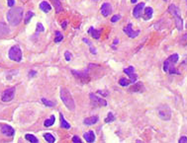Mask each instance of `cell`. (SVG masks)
<instances>
[{
    "label": "cell",
    "mask_w": 187,
    "mask_h": 143,
    "mask_svg": "<svg viewBox=\"0 0 187 143\" xmlns=\"http://www.w3.org/2000/svg\"><path fill=\"white\" fill-rule=\"evenodd\" d=\"M114 121H115V117H114V115H113V113H109L107 117L105 119V123H113Z\"/></svg>",
    "instance_id": "83f0119b"
},
{
    "label": "cell",
    "mask_w": 187,
    "mask_h": 143,
    "mask_svg": "<svg viewBox=\"0 0 187 143\" xmlns=\"http://www.w3.org/2000/svg\"><path fill=\"white\" fill-rule=\"evenodd\" d=\"M25 138H26L28 141H30V142L39 143V139H38V138H37L36 136H34L33 134H30V133H28V134L25 135Z\"/></svg>",
    "instance_id": "d4e9b609"
},
{
    "label": "cell",
    "mask_w": 187,
    "mask_h": 143,
    "mask_svg": "<svg viewBox=\"0 0 187 143\" xmlns=\"http://www.w3.org/2000/svg\"><path fill=\"white\" fill-rule=\"evenodd\" d=\"M158 117L162 121H169L171 117V110L167 105H161L158 108Z\"/></svg>",
    "instance_id": "8992f818"
},
{
    "label": "cell",
    "mask_w": 187,
    "mask_h": 143,
    "mask_svg": "<svg viewBox=\"0 0 187 143\" xmlns=\"http://www.w3.org/2000/svg\"><path fill=\"white\" fill-rule=\"evenodd\" d=\"M36 74H37V72H36V71L32 70V71H30V72H29V77H33V76H35Z\"/></svg>",
    "instance_id": "60d3db41"
},
{
    "label": "cell",
    "mask_w": 187,
    "mask_h": 143,
    "mask_svg": "<svg viewBox=\"0 0 187 143\" xmlns=\"http://www.w3.org/2000/svg\"><path fill=\"white\" fill-rule=\"evenodd\" d=\"M9 33V29L3 23H0V37H3Z\"/></svg>",
    "instance_id": "ffe728a7"
},
{
    "label": "cell",
    "mask_w": 187,
    "mask_h": 143,
    "mask_svg": "<svg viewBox=\"0 0 187 143\" xmlns=\"http://www.w3.org/2000/svg\"><path fill=\"white\" fill-rule=\"evenodd\" d=\"M145 9V3H139L137 6L134 8L133 10V15L135 16L136 18H140L141 16H142V12L143 10Z\"/></svg>",
    "instance_id": "8fae6325"
},
{
    "label": "cell",
    "mask_w": 187,
    "mask_h": 143,
    "mask_svg": "<svg viewBox=\"0 0 187 143\" xmlns=\"http://www.w3.org/2000/svg\"><path fill=\"white\" fill-rule=\"evenodd\" d=\"M88 34L91 35L92 38L95 39V40H99V39H100L101 31L100 30H95L93 27H90L89 30H88Z\"/></svg>",
    "instance_id": "9a60e30c"
},
{
    "label": "cell",
    "mask_w": 187,
    "mask_h": 143,
    "mask_svg": "<svg viewBox=\"0 0 187 143\" xmlns=\"http://www.w3.org/2000/svg\"><path fill=\"white\" fill-rule=\"evenodd\" d=\"M59 117H61V127L66 128V129H69L70 128V124H69L68 121H66V119H64L63 115L62 114H59Z\"/></svg>",
    "instance_id": "44dd1931"
},
{
    "label": "cell",
    "mask_w": 187,
    "mask_h": 143,
    "mask_svg": "<svg viewBox=\"0 0 187 143\" xmlns=\"http://www.w3.org/2000/svg\"><path fill=\"white\" fill-rule=\"evenodd\" d=\"M168 11L173 15L174 17V20H175V25H176V28L178 31L181 32L183 30V20H182L181 16H180V12L175 5L171 4L169 7H168Z\"/></svg>",
    "instance_id": "277c9868"
},
{
    "label": "cell",
    "mask_w": 187,
    "mask_h": 143,
    "mask_svg": "<svg viewBox=\"0 0 187 143\" xmlns=\"http://www.w3.org/2000/svg\"><path fill=\"white\" fill-rule=\"evenodd\" d=\"M124 72L126 73L128 76H131L132 74H134V73H135V68H134V66H129L128 68L124 69Z\"/></svg>",
    "instance_id": "4316f807"
},
{
    "label": "cell",
    "mask_w": 187,
    "mask_h": 143,
    "mask_svg": "<svg viewBox=\"0 0 187 143\" xmlns=\"http://www.w3.org/2000/svg\"><path fill=\"white\" fill-rule=\"evenodd\" d=\"M120 19H121V16H120V15H115L114 17H112V19H111V22L115 23V22H117V21L120 20Z\"/></svg>",
    "instance_id": "d590c367"
},
{
    "label": "cell",
    "mask_w": 187,
    "mask_h": 143,
    "mask_svg": "<svg viewBox=\"0 0 187 143\" xmlns=\"http://www.w3.org/2000/svg\"><path fill=\"white\" fill-rule=\"evenodd\" d=\"M185 1H186V4H187V0H185Z\"/></svg>",
    "instance_id": "f6af8a7d"
},
{
    "label": "cell",
    "mask_w": 187,
    "mask_h": 143,
    "mask_svg": "<svg viewBox=\"0 0 187 143\" xmlns=\"http://www.w3.org/2000/svg\"><path fill=\"white\" fill-rule=\"evenodd\" d=\"M72 141L75 142V143H80V142H81V140H80V138L78 136H73L72 137Z\"/></svg>",
    "instance_id": "74e56055"
},
{
    "label": "cell",
    "mask_w": 187,
    "mask_h": 143,
    "mask_svg": "<svg viewBox=\"0 0 187 143\" xmlns=\"http://www.w3.org/2000/svg\"><path fill=\"white\" fill-rule=\"evenodd\" d=\"M83 137H84V139L89 143L94 142L95 141V138H96L95 133H94V131H92V130H89V131H87V132H85L84 135H83Z\"/></svg>",
    "instance_id": "5bb4252c"
},
{
    "label": "cell",
    "mask_w": 187,
    "mask_h": 143,
    "mask_svg": "<svg viewBox=\"0 0 187 143\" xmlns=\"http://www.w3.org/2000/svg\"><path fill=\"white\" fill-rule=\"evenodd\" d=\"M7 4H8L9 7H13L14 4H15V0H7Z\"/></svg>",
    "instance_id": "8d00e7d4"
},
{
    "label": "cell",
    "mask_w": 187,
    "mask_h": 143,
    "mask_svg": "<svg viewBox=\"0 0 187 143\" xmlns=\"http://www.w3.org/2000/svg\"><path fill=\"white\" fill-rule=\"evenodd\" d=\"M72 74L75 76L77 79L82 80L83 82H88L89 81V76H88V72L86 71H75L72 70Z\"/></svg>",
    "instance_id": "9c48e42d"
},
{
    "label": "cell",
    "mask_w": 187,
    "mask_h": 143,
    "mask_svg": "<svg viewBox=\"0 0 187 143\" xmlns=\"http://www.w3.org/2000/svg\"><path fill=\"white\" fill-rule=\"evenodd\" d=\"M61 99L62 102H63L64 106H66L69 110H75L74 100H73L70 92H69L66 88H61Z\"/></svg>",
    "instance_id": "3957f363"
},
{
    "label": "cell",
    "mask_w": 187,
    "mask_h": 143,
    "mask_svg": "<svg viewBox=\"0 0 187 143\" xmlns=\"http://www.w3.org/2000/svg\"><path fill=\"white\" fill-rule=\"evenodd\" d=\"M55 116H51L50 119H48L47 121H45L44 125H45L46 127H50V126H52L53 124L55 123Z\"/></svg>",
    "instance_id": "603a6c76"
},
{
    "label": "cell",
    "mask_w": 187,
    "mask_h": 143,
    "mask_svg": "<svg viewBox=\"0 0 187 143\" xmlns=\"http://www.w3.org/2000/svg\"><path fill=\"white\" fill-rule=\"evenodd\" d=\"M144 90H145L144 84H143V83H141V82L136 83V84H134L133 87H131V88H130V91L131 92H139V93L143 92Z\"/></svg>",
    "instance_id": "2e32d148"
},
{
    "label": "cell",
    "mask_w": 187,
    "mask_h": 143,
    "mask_svg": "<svg viewBox=\"0 0 187 143\" xmlns=\"http://www.w3.org/2000/svg\"><path fill=\"white\" fill-rule=\"evenodd\" d=\"M45 31V28L43 27V25L41 23H38L37 24V32H44Z\"/></svg>",
    "instance_id": "e575fe53"
},
{
    "label": "cell",
    "mask_w": 187,
    "mask_h": 143,
    "mask_svg": "<svg viewBox=\"0 0 187 143\" xmlns=\"http://www.w3.org/2000/svg\"><path fill=\"white\" fill-rule=\"evenodd\" d=\"M179 143H187V137L182 136V137L179 139Z\"/></svg>",
    "instance_id": "ab89813d"
},
{
    "label": "cell",
    "mask_w": 187,
    "mask_h": 143,
    "mask_svg": "<svg viewBox=\"0 0 187 143\" xmlns=\"http://www.w3.org/2000/svg\"><path fill=\"white\" fill-rule=\"evenodd\" d=\"M64 57H66V61H70V59L72 58V56H71V54L69 52H64Z\"/></svg>",
    "instance_id": "836d02e7"
},
{
    "label": "cell",
    "mask_w": 187,
    "mask_h": 143,
    "mask_svg": "<svg viewBox=\"0 0 187 143\" xmlns=\"http://www.w3.org/2000/svg\"><path fill=\"white\" fill-rule=\"evenodd\" d=\"M62 40H63V37H62V35L61 34V32L57 31V32H55V43H59V41H61Z\"/></svg>",
    "instance_id": "4dcf8cb0"
},
{
    "label": "cell",
    "mask_w": 187,
    "mask_h": 143,
    "mask_svg": "<svg viewBox=\"0 0 187 143\" xmlns=\"http://www.w3.org/2000/svg\"><path fill=\"white\" fill-rule=\"evenodd\" d=\"M42 102L44 103V105L48 106V107H54V106H55L54 102H52V101H48V100H47V99H45V98L42 99Z\"/></svg>",
    "instance_id": "1f68e13d"
},
{
    "label": "cell",
    "mask_w": 187,
    "mask_h": 143,
    "mask_svg": "<svg viewBox=\"0 0 187 143\" xmlns=\"http://www.w3.org/2000/svg\"><path fill=\"white\" fill-rule=\"evenodd\" d=\"M101 13L104 17H108L112 13V6L109 3H104L101 6Z\"/></svg>",
    "instance_id": "4fadbf2b"
},
{
    "label": "cell",
    "mask_w": 187,
    "mask_h": 143,
    "mask_svg": "<svg viewBox=\"0 0 187 143\" xmlns=\"http://www.w3.org/2000/svg\"><path fill=\"white\" fill-rule=\"evenodd\" d=\"M186 27H187V25H186Z\"/></svg>",
    "instance_id": "bcb514c9"
},
{
    "label": "cell",
    "mask_w": 187,
    "mask_h": 143,
    "mask_svg": "<svg viewBox=\"0 0 187 143\" xmlns=\"http://www.w3.org/2000/svg\"><path fill=\"white\" fill-rule=\"evenodd\" d=\"M178 58L179 56L177 54H173L170 55L164 61V63H163V71L170 73V74H180V72H178L174 67L175 63L178 61Z\"/></svg>",
    "instance_id": "7a4b0ae2"
},
{
    "label": "cell",
    "mask_w": 187,
    "mask_h": 143,
    "mask_svg": "<svg viewBox=\"0 0 187 143\" xmlns=\"http://www.w3.org/2000/svg\"><path fill=\"white\" fill-rule=\"evenodd\" d=\"M119 83H120V85H121V86L127 87L131 83V81L129 79H126V78H121V79H120V81H119Z\"/></svg>",
    "instance_id": "f1b7e54d"
},
{
    "label": "cell",
    "mask_w": 187,
    "mask_h": 143,
    "mask_svg": "<svg viewBox=\"0 0 187 143\" xmlns=\"http://www.w3.org/2000/svg\"><path fill=\"white\" fill-rule=\"evenodd\" d=\"M90 101H91L92 105L95 107H106L107 106V102L105 100H103L102 98H99L96 95H94L93 93H90L89 95Z\"/></svg>",
    "instance_id": "52a82bcc"
},
{
    "label": "cell",
    "mask_w": 187,
    "mask_h": 143,
    "mask_svg": "<svg viewBox=\"0 0 187 143\" xmlns=\"http://www.w3.org/2000/svg\"><path fill=\"white\" fill-rule=\"evenodd\" d=\"M14 96H15V87L8 88L2 94V101L3 102H9V101L13 100Z\"/></svg>",
    "instance_id": "ba28073f"
},
{
    "label": "cell",
    "mask_w": 187,
    "mask_h": 143,
    "mask_svg": "<svg viewBox=\"0 0 187 143\" xmlns=\"http://www.w3.org/2000/svg\"><path fill=\"white\" fill-rule=\"evenodd\" d=\"M152 14H154V10H152V7H147V8H145V13L143 18L145 20H149L152 17Z\"/></svg>",
    "instance_id": "d6986e66"
},
{
    "label": "cell",
    "mask_w": 187,
    "mask_h": 143,
    "mask_svg": "<svg viewBox=\"0 0 187 143\" xmlns=\"http://www.w3.org/2000/svg\"><path fill=\"white\" fill-rule=\"evenodd\" d=\"M124 33L127 35V36H129L130 38L132 39H134V38H137V37L140 35V31H135L134 32L133 30H132V24L130 23V24L128 25L126 28H124Z\"/></svg>",
    "instance_id": "30bf717a"
},
{
    "label": "cell",
    "mask_w": 187,
    "mask_h": 143,
    "mask_svg": "<svg viewBox=\"0 0 187 143\" xmlns=\"http://www.w3.org/2000/svg\"><path fill=\"white\" fill-rule=\"evenodd\" d=\"M40 9L43 11V12L48 13L51 10H52V6H51L47 1H43V2H41V4H40Z\"/></svg>",
    "instance_id": "ac0fdd59"
},
{
    "label": "cell",
    "mask_w": 187,
    "mask_h": 143,
    "mask_svg": "<svg viewBox=\"0 0 187 143\" xmlns=\"http://www.w3.org/2000/svg\"><path fill=\"white\" fill-rule=\"evenodd\" d=\"M7 21L12 26H17L20 24V22L23 19V8L21 7H16V8H11L7 12L6 15Z\"/></svg>",
    "instance_id": "6da1fadb"
},
{
    "label": "cell",
    "mask_w": 187,
    "mask_h": 143,
    "mask_svg": "<svg viewBox=\"0 0 187 143\" xmlns=\"http://www.w3.org/2000/svg\"><path fill=\"white\" fill-rule=\"evenodd\" d=\"M8 56L11 60L20 62L22 60V50L19 47V45H13L12 47L9 49Z\"/></svg>",
    "instance_id": "5b68a950"
},
{
    "label": "cell",
    "mask_w": 187,
    "mask_h": 143,
    "mask_svg": "<svg viewBox=\"0 0 187 143\" xmlns=\"http://www.w3.org/2000/svg\"><path fill=\"white\" fill-rule=\"evenodd\" d=\"M97 93H98V94H102V96H104V97H107L108 94H109L107 91H100V90H99V91L97 92Z\"/></svg>",
    "instance_id": "f35d334b"
},
{
    "label": "cell",
    "mask_w": 187,
    "mask_h": 143,
    "mask_svg": "<svg viewBox=\"0 0 187 143\" xmlns=\"http://www.w3.org/2000/svg\"><path fill=\"white\" fill-rule=\"evenodd\" d=\"M66 24H68V22H66V21H64V22L61 24V27L63 28V29H66Z\"/></svg>",
    "instance_id": "b9f144b4"
},
{
    "label": "cell",
    "mask_w": 187,
    "mask_h": 143,
    "mask_svg": "<svg viewBox=\"0 0 187 143\" xmlns=\"http://www.w3.org/2000/svg\"><path fill=\"white\" fill-rule=\"evenodd\" d=\"M97 121H98V117L94 116V117H87L83 121V123L86 124V125H92V124H95Z\"/></svg>",
    "instance_id": "e0dca14e"
},
{
    "label": "cell",
    "mask_w": 187,
    "mask_h": 143,
    "mask_svg": "<svg viewBox=\"0 0 187 143\" xmlns=\"http://www.w3.org/2000/svg\"><path fill=\"white\" fill-rule=\"evenodd\" d=\"M180 43H181L182 45H187V34H185V35H184V36L181 38Z\"/></svg>",
    "instance_id": "d6a6232c"
},
{
    "label": "cell",
    "mask_w": 187,
    "mask_h": 143,
    "mask_svg": "<svg viewBox=\"0 0 187 143\" xmlns=\"http://www.w3.org/2000/svg\"><path fill=\"white\" fill-rule=\"evenodd\" d=\"M44 138H45V139L47 140V142H48V143H55V136L52 134V133H50V132L45 133V134H44Z\"/></svg>",
    "instance_id": "7402d4cb"
},
{
    "label": "cell",
    "mask_w": 187,
    "mask_h": 143,
    "mask_svg": "<svg viewBox=\"0 0 187 143\" xmlns=\"http://www.w3.org/2000/svg\"><path fill=\"white\" fill-rule=\"evenodd\" d=\"M119 43V40L118 39H115V41H114V45H116V43Z\"/></svg>",
    "instance_id": "7bdbcfd3"
},
{
    "label": "cell",
    "mask_w": 187,
    "mask_h": 143,
    "mask_svg": "<svg viewBox=\"0 0 187 143\" xmlns=\"http://www.w3.org/2000/svg\"><path fill=\"white\" fill-rule=\"evenodd\" d=\"M51 1H52L53 4H54V6H55V11H57V13L61 12V11L62 10L61 1H59V0H51Z\"/></svg>",
    "instance_id": "cb8c5ba5"
},
{
    "label": "cell",
    "mask_w": 187,
    "mask_h": 143,
    "mask_svg": "<svg viewBox=\"0 0 187 143\" xmlns=\"http://www.w3.org/2000/svg\"><path fill=\"white\" fill-rule=\"evenodd\" d=\"M34 16V13L31 12V11H29V12H27L26 16H25V24H28V23L30 22V20L33 18Z\"/></svg>",
    "instance_id": "f546056e"
},
{
    "label": "cell",
    "mask_w": 187,
    "mask_h": 143,
    "mask_svg": "<svg viewBox=\"0 0 187 143\" xmlns=\"http://www.w3.org/2000/svg\"><path fill=\"white\" fill-rule=\"evenodd\" d=\"M131 2H132V3H136V2H137V0H131Z\"/></svg>",
    "instance_id": "ee69618b"
},
{
    "label": "cell",
    "mask_w": 187,
    "mask_h": 143,
    "mask_svg": "<svg viewBox=\"0 0 187 143\" xmlns=\"http://www.w3.org/2000/svg\"><path fill=\"white\" fill-rule=\"evenodd\" d=\"M1 132L3 133L4 135H7V136H13L14 134H15V130H14V128L12 126L10 125H3L1 127Z\"/></svg>",
    "instance_id": "7c38bea8"
},
{
    "label": "cell",
    "mask_w": 187,
    "mask_h": 143,
    "mask_svg": "<svg viewBox=\"0 0 187 143\" xmlns=\"http://www.w3.org/2000/svg\"><path fill=\"white\" fill-rule=\"evenodd\" d=\"M83 41H84V43H86L87 45H89V48H90V52H91V54H95L96 52H97V50H96V48L93 47V45H91V43H90V41L87 40V39H83Z\"/></svg>",
    "instance_id": "484cf974"
}]
</instances>
